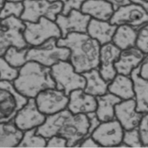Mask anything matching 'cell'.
Listing matches in <instances>:
<instances>
[{
	"label": "cell",
	"instance_id": "1",
	"mask_svg": "<svg viewBox=\"0 0 148 148\" xmlns=\"http://www.w3.org/2000/svg\"><path fill=\"white\" fill-rule=\"evenodd\" d=\"M89 127L87 115L73 114L66 108L47 116L45 123L37 129L36 133L46 139L53 136L63 137L67 140L68 147H75L88 136Z\"/></svg>",
	"mask_w": 148,
	"mask_h": 148
},
{
	"label": "cell",
	"instance_id": "2",
	"mask_svg": "<svg viewBox=\"0 0 148 148\" xmlns=\"http://www.w3.org/2000/svg\"><path fill=\"white\" fill-rule=\"evenodd\" d=\"M57 45L70 50L69 62L77 72L83 73L99 65L100 44L87 33H70L57 41Z\"/></svg>",
	"mask_w": 148,
	"mask_h": 148
},
{
	"label": "cell",
	"instance_id": "3",
	"mask_svg": "<svg viewBox=\"0 0 148 148\" xmlns=\"http://www.w3.org/2000/svg\"><path fill=\"white\" fill-rule=\"evenodd\" d=\"M13 84L16 90L26 98H35L48 88L56 87L51 68L33 61H27L19 69L18 75Z\"/></svg>",
	"mask_w": 148,
	"mask_h": 148
},
{
	"label": "cell",
	"instance_id": "4",
	"mask_svg": "<svg viewBox=\"0 0 148 148\" xmlns=\"http://www.w3.org/2000/svg\"><path fill=\"white\" fill-rule=\"evenodd\" d=\"M58 39L53 38L41 45L29 47L26 58L51 68L61 61H69L70 52L66 47L57 45Z\"/></svg>",
	"mask_w": 148,
	"mask_h": 148
},
{
	"label": "cell",
	"instance_id": "5",
	"mask_svg": "<svg viewBox=\"0 0 148 148\" xmlns=\"http://www.w3.org/2000/svg\"><path fill=\"white\" fill-rule=\"evenodd\" d=\"M51 73L56 88L67 96L76 89H84L86 79L82 73L77 72L69 61H61L51 67Z\"/></svg>",
	"mask_w": 148,
	"mask_h": 148
},
{
	"label": "cell",
	"instance_id": "6",
	"mask_svg": "<svg viewBox=\"0 0 148 148\" xmlns=\"http://www.w3.org/2000/svg\"><path fill=\"white\" fill-rule=\"evenodd\" d=\"M3 28L0 29V57L4 56L10 47L18 49L29 48L23 38L25 25L22 20L14 16L1 20Z\"/></svg>",
	"mask_w": 148,
	"mask_h": 148
},
{
	"label": "cell",
	"instance_id": "7",
	"mask_svg": "<svg viewBox=\"0 0 148 148\" xmlns=\"http://www.w3.org/2000/svg\"><path fill=\"white\" fill-rule=\"evenodd\" d=\"M28 99L21 95L11 82L0 80V123L13 122Z\"/></svg>",
	"mask_w": 148,
	"mask_h": 148
},
{
	"label": "cell",
	"instance_id": "8",
	"mask_svg": "<svg viewBox=\"0 0 148 148\" xmlns=\"http://www.w3.org/2000/svg\"><path fill=\"white\" fill-rule=\"evenodd\" d=\"M23 38L29 47L38 46L48 39L62 38V34L55 21L41 17L38 22H24Z\"/></svg>",
	"mask_w": 148,
	"mask_h": 148
},
{
	"label": "cell",
	"instance_id": "9",
	"mask_svg": "<svg viewBox=\"0 0 148 148\" xmlns=\"http://www.w3.org/2000/svg\"><path fill=\"white\" fill-rule=\"evenodd\" d=\"M23 4L24 9L20 18L23 22H38L41 17L55 21L63 9L60 0L53 2L48 0H25Z\"/></svg>",
	"mask_w": 148,
	"mask_h": 148
},
{
	"label": "cell",
	"instance_id": "10",
	"mask_svg": "<svg viewBox=\"0 0 148 148\" xmlns=\"http://www.w3.org/2000/svg\"><path fill=\"white\" fill-rule=\"evenodd\" d=\"M110 22L116 26L125 25L138 29L148 23V13L139 3L131 1L115 10Z\"/></svg>",
	"mask_w": 148,
	"mask_h": 148
},
{
	"label": "cell",
	"instance_id": "11",
	"mask_svg": "<svg viewBox=\"0 0 148 148\" xmlns=\"http://www.w3.org/2000/svg\"><path fill=\"white\" fill-rule=\"evenodd\" d=\"M34 99L39 110L47 116L67 108L69 98L62 90L53 87L42 90Z\"/></svg>",
	"mask_w": 148,
	"mask_h": 148
},
{
	"label": "cell",
	"instance_id": "12",
	"mask_svg": "<svg viewBox=\"0 0 148 148\" xmlns=\"http://www.w3.org/2000/svg\"><path fill=\"white\" fill-rule=\"evenodd\" d=\"M123 133L124 129L115 119L101 122L90 136L101 147H115L122 143Z\"/></svg>",
	"mask_w": 148,
	"mask_h": 148
},
{
	"label": "cell",
	"instance_id": "13",
	"mask_svg": "<svg viewBox=\"0 0 148 148\" xmlns=\"http://www.w3.org/2000/svg\"><path fill=\"white\" fill-rule=\"evenodd\" d=\"M46 116L42 114L37 107L34 98L28 99L27 102L16 113L13 123L17 129L22 131L38 129L45 123Z\"/></svg>",
	"mask_w": 148,
	"mask_h": 148
},
{
	"label": "cell",
	"instance_id": "14",
	"mask_svg": "<svg viewBox=\"0 0 148 148\" xmlns=\"http://www.w3.org/2000/svg\"><path fill=\"white\" fill-rule=\"evenodd\" d=\"M91 18L80 10H73L67 15L60 13L56 18L55 22L62 34V38L70 33H87V27Z\"/></svg>",
	"mask_w": 148,
	"mask_h": 148
},
{
	"label": "cell",
	"instance_id": "15",
	"mask_svg": "<svg viewBox=\"0 0 148 148\" xmlns=\"http://www.w3.org/2000/svg\"><path fill=\"white\" fill-rule=\"evenodd\" d=\"M120 52L121 49L112 42L101 46L98 70L107 82H110L117 74L115 63L119 59Z\"/></svg>",
	"mask_w": 148,
	"mask_h": 148
},
{
	"label": "cell",
	"instance_id": "16",
	"mask_svg": "<svg viewBox=\"0 0 148 148\" xmlns=\"http://www.w3.org/2000/svg\"><path fill=\"white\" fill-rule=\"evenodd\" d=\"M115 119L125 130L138 127L143 114L136 110L134 99L122 100L115 108Z\"/></svg>",
	"mask_w": 148,
	"mask_h": 148
},
{
	"label": "cell",
	"instance_id": "17",
	"mask_svg": "<svg viewBox=\"0 0 148 148\" xmlns=\"http://www.w3.org/2000/svg\"><path fill=\"white\" fill-rule=\"evenodd\" d=\"M146 55L137 46L121 50L119 59L115 63L117 73L130 75L133 70L140 66Z\"/></svg>",
	"mask_w": 148,
	"mask_h": 148
},
{
	"label": "cell",
	"instance_id": "18",
	"mask_svg": "<svg viewBox=\"0 0 148 148\" xmlns=\"http://www.w3.org/2000/svg\"><path fill=\"white\" fill-rule=\"evenodd\" d=\"M67 109L73 114H87L95 112L97 108L96 97L86 93L84 89L73 90L69 96Z\"/></svg>",
	"mask_w": 148,
	"mask_h": 148
},
{
	"label": "cell",
	"instance_id": "19",
	"mask_svg": "<svg viewBox=\"0 0 148 148\" xmlns=\"http://www.w3.org/2000/svg\"><path fill=\"white\" fill-rule=\"evenodd\" d=\"M140 66L133 70L130 77L134 83V99L136 103V110L144 114L148 113V80L140 75Z\"/></svg>",
	"mask_w": 148,
	"mask_h": 148
},
{
	"label": "cell",
	"instance_id": "20",
	"mask_svg": "<svg viewBox=\"0 0 148 148\" xmlns=\"http://www.w3.org/2000/svg\"><path fill=\"white\" fill-rule=\"evenodd\" d=\"M80 11L91 18L110 21L115 10L106 0H86Z\"/></svg>",
	"mask_w": 148,
	"mask_h": 148
},
{
	"label": "cell",
	"instance_id": "21",
	"mask_svg": "<svg viewBox=\"0 0 148 148\" xmlns=\"http://www.w3.org/2000/svg\"><path fill=\"white\" fill-rule=\"evenodd\" d=\"M117 26L110 21L91 18L87 27V33L98 42L101 46L112 41Z\"/></svg>",
	"mask_w": 148,
	"mask_h": 148
},
{
	"label": "cell",
	"instance_id": "22",
	"mask_svg": "<svg viewBox=\"0 0 148 148\" xmlns=\"http://www.w3.org/2000/svg\"><path fill=\"white\" fill-rule=\"evenodd\" d=\"M108 91L122 100L134 98V83L130 75L117 73L109 83Z\"/></svg>",
	"mask_w": 148,
	"mask_h": 148
},
{
	"label": "cell",
	"instance_id": "23",
	"mask_svg": "<svg viewBox=\"0 0 148 148\" xmlns=\"http://www.w3.org/2000/svg\"><path fill=\"white\" fill-rule=\"evenodd\" d=\"M97 108L96 114L101 122L115 119V108L122 99L109 92L96 97Z\"/></svg>",
	"mask_w": 148,
	"mask_h": 148
},
{
	"label": "cell",
	"instance_id": "24",
	"mask_svg": "<svg viewBox=\"0 0 148 148\" xmlns=\"http://www.w3.org/2000/svg\"><path fill=\"white\" fill-rule=\"evenodd\" d=\"M86 79V86L84 90L95 97L105 95L108 92V82L103 78L98 69H95L82 73Z\"/></svg>",
	"mask_w": 148,
	"mask_h": 148
},
{
	"label": "cell",
	"instance_id": "25",
	"mask_svg": "<svg viewBox=\"0 0 148 148\" xmlns=\"http://www.w3.org/2000/svg\"><path fill=\"white\" fill-rule=\"evenodd\" d=\"M137 29L129 25L117 26L112 42L121 50L136 46Z\"/></svg>",
	"mask_w": 148,
	"mask_h": 148
},
{
	"label": "cell",
	"instance_id": "26",
	"mask_svg": "<svg viewBox=\"0 0 148 148\" xmlns=\"http://www.w3.org/2000/svg\"><path fill=\"white\" fill-rule=\"evenodd\" d=\"M23 133L15 126L13 122L0 123V147H16Z\"/></svg>",
	"mask_w": 148,
	"mask_h": 148
},
{
	"label": "cell",
	"instance_id": "27",
	"mask_svg": "<svg viewBox=\"0 0 148 148\" xmlns=\"http://www.w3.org/2000/svg\"><path fill=\"white\" fill-rule=\"evenodd\" d=\"M37 129L25 131L16 147H46L47 139L36 133Z\"/></svg>",
	"mask_w": 148,
	"mask_h": 148
},
{
	"label": "cell",
	"instance_id": "28",
	"mask_svg": "<svg viewBox=\"0 0 148 148\" xmlns=\"http://www.w3.org/2000/svg\"><path fill=\"white\" fill-rule=\"evenodd\" d=\"M28 48L18 49L15 47H10L3 57L10 65L15 69H20L27 62L26 55Z\"/></svg>",
	"mask_w": 148,
	"mask_h": 148
},
{
	"label": "cell",
	"instance_id": "29",
	"mask_svg": "<svg viewBox=\"0 0 148 148\" xmlns=\"http://www.w3.org/2000/svg\"><path fill=\"white\" fill-rule=\"evenodd\" d=\"M24 6L23 2L6 1L0 10V19L3 20L11 16L21 18Z\"/></svg>",
	"mask_w": 148,
	"mask_h": 148
},
{
	"label": "cell",
	"instance_id": "30",
	"mask_svg": "<svg viewBox=\"0 0 148 148\" xmlns=\"http://www.w3.org/2000/svg\"><path fill=\"white\" fill-rule=\"evenodd\" d=\"M19 69L10 65L3 57H0V80L13 82L18 75Z\"/></svg>",
	"mask_w": 148,
	"mask_h": 148
},
{
	"label": "cell",
	"instance_id": "31",
	"mask_svg": "<svg viewBox=\"0 0 148 148\" xmlns=\"http://www.w3.org/2000/svg\"><path fill=\"white\" fill-rule=\"evenodd\" d=\"M122 142L129 147H144L137 127L130 130H124Z\"/></svg>",
	"mask_w": 148,
	"mask_h": 148
},
{
	"label": "cell",
	"instance_id": "32",
	"mask_svg": "<svg viewBox=\"0 0 148 148\" xmlns=\"http://www.w3.org/2000/svg\"><path fill=\"white\" fill-rule=\"evenodd\" d=\"M136 46L145 54L146 56L148 55V23L137 29Z\"/></svg>",
	"mask_w": 148,
	"mask_h": 148
},
{
	"label": "cell",
	"instance_id": "33",
	"mask_svg": "<svg viewBox=\"0 0 148 148\" xmlns=\"http://www.w3.org/2000/svg\"><path fill=\"white\" fill-rule=\"evenodd\" d=\"M137 129L143 147H148V113L143 114Z\"/></svg>",
	"mask_w": 148,
	"mask_h": 148
},
{
	"label": "cell",
	"instance_id": "34",
	"mask_svg": "<svg viewBox=\"0 0 148 148\" xmlns=\"http://www.w3.org/2000/svg\"><path fill=\"white\" fill-rule=\"evenodd\" d=\"M62 3V14L67 15L73 10H80L83 3L86 0H60Z\"/></svg>",
	"mask_w": 148,
	"mask_h": 148
},
{
	"label": "cell",
	"instance_id": "35",
	"mask_svg": "<svg viewBox=\"0 0 148 148\" xmlns=\"http://www.w3.org/2000/svg\"><path fill=\"white\" fill-rule=\"evenodd\" d=\"M46 147L51 148H63L68 147L67 146V140L65 138L59 136H53L47 139V143Z\"/></svg>",
	"mask_w": 148,
	"mask_h": 148
},
{
	"label": "cell",
	"instance_id": "36",
	"mask_svg": "<svg viewBox=\"0 0 148 148\" xmlns=\"http://www.w3.org/2000/svg\"><path fill=\"white\" fill-rule=\"evenodd\" d=\"M87 115L89 118V123H90L89 134H88V136H87V137H89V136H90L93 131L95 130L96 128L99 125V124L101 123V122L98 119V118H97L95 112L89 113L87 114Z\"/></svg>",
	"mask_w": 148,
	"mask_h": 148
},
{
	"label": "cell",
	"instance_id": "37",
	"mask_svg": "<svg viewBox=\"0 0 148 148\" xmlns=\"http://www.w3.org/2000/svg\"><path fill=\"white\" fill-rule=\"evenodd\" d=\"M79 147H89V148H97L101 147L99 144L93 139L91 136H89L84 138L81 142L79 143Z\"/></svg>",
	"mask_w": 148,
	"mask_h": 148
},
{
	"label": "cell",
	"instance_id": "38",
	"mask_svg": "<svg viewBox=\"0 0 148 148\" xmlns=\"http://www.w3.org/2000/svg\"><path fill=\"white\" fill-rule=\"evenodd\" d=\"M139 73L141 77L148 80V55L144 60L140 66Z\"/></svg>",
	"mask_w": 148,
	"mask_h": 148
},
{
	"label": "cell",
	"instance_id": "39",
	"mask_svg": "<svg viewBox=\"0 0 148 148\" xmlns=\"http://www.w3.org/2000/svg\"><path fill=\"white\" fill-rule=\"evenodd\" d=\"M106 1L110 2L112 5L115 10L120 7V6L129 4L131 2L130 0H106Z\"/></svg>",
	"mask_w": 148,
	"mask_h": 148
},
{
	"label": "cell",
	"instance_id": "40",
	"mask_svg": "<svg viewBox=\"0 0 148 148\" xmlns=\"http://www.w3.org/2000/svg\"><path fill=\"white\" fill-rule=\"evenodd\" d=\"M6 1H7V0H0V10L3 8V6H4L5 3Z\"/></svg>",
	"mask_w": 148,
	"mask_h": 148
},
{
	"label": "cell",
	"instance_id": "41",
	"mask_svg": "<svg viewBox=\"0 0 148 148\" xmlns=\"http://www.w3.org/2000/svg\"><path fill=\"white\" fill-rule=\"evenodd\" d=\"M7 1H17V2H23L25 0H7Z\"/></svg>",
	"mask_w": 148,
	"mask_h": 148
},
{
	"label": "cell",
	"instance_id": "42",
	"mask_svg": "<svg viewBox=\"0 0 148 148\" xmlns=\"http://www.w3.org/2000/svg\"><path fill=\"white\" fill-rule=\"evenodd\" d=\"M3 25H1V20L0 19V29H3Z\"/></svg>",
	"mask_w": 148,
	"mask_h": 148
},
{
	"label": "cell",
	"instance_id": "43",
	"mask_svg": "<svg viewBox=\"0 0 148 148\" xmlns=\"http://www.w3.org/2000/svg\"><path fill=\"white\" fill-rule=\"evenodd\" d=\"M140 1H143L146 2V3H148V0H140Z\"/></svg>",
	"mask_w": 148,
	"mask_h": 148
},
{
	"label": "cell",
	"instance_id": "44",
	"mask_svg": "<svg viewBox=\"0 0 148 148\" xmlns=\"http://www.w3.org/2000/svg\"><path fill=\"white\" fill-rule=\"evenodd\" d=\"M48 1H51V2H53V1H58V0H48Z\"/></svg>",
	"mask_w": 148,
	"mask_h": 148
}]
</instances>
